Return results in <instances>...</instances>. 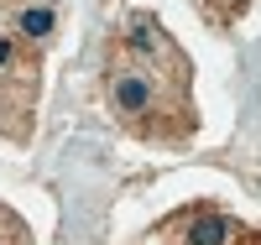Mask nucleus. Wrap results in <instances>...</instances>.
<instances>
[{
  "mask_svg": "<svg viewBox=\"0 0 261 245\" xmlns=\"http://www.w3.org/2000/svg\"><path fill=\"white\" fill-rule=\"evenodd\" d=\"M58 32L53 0H0V136L32 141L42 99V58Z\"/></svg>",
  "mask_w": 261,
  "mask_h": 245,
  "instance_id": "nucleus-2",
  "label": "nucleus"
},
{
  "mask_svg": "<svg viewBox=\"0 0 261 245\" xmlns=\"http://www.w3.org/2000/svg\"><path fill=\"white\" fill-rule=\"evenodd\" d=\"M146 245H261V230L214 204H188L172 219H162Z\"/></svg>",
  "mask_w": 261,
  "mask_h": 245,
  "instance_id": "nucleus-3",
  "label": "nucleus"
},
{
  "mask_svg": "<svg viewBox=\"0 0 261 245\" xmlns=\"http://www.w3.org/2000/svg\"><path fill=\"white\" fill-rule=\"evenodd\" d=\"M105 99L115 120L141 141L178 146L199 130L193 104V63L167 37L157 16H130L105 52Z\"/></svg>",
  "mask_w": 261,
  "mask_h": 245,
  "instance_id": "nucleus-1",
  "label": "nucleus"
},
{
  "mask_svg": "<svg viewBox=\"0 0 261 245\" xmlns=\"http://www.w3.org/2000/svg\"><path fill=\"white\" fill-rule=\"evenodd\" d=\"M0 245H37V240H32V230L21 225V214H16V209H6V204H0Z\"/></svg>",
  "mask_w": 261,
  "mask_h": 245,
  "instance_id": "nucleus-4",
  "label": "nucleus"
},
{
  "mask_svg": "<svg viewBox=\"0 0 261 245\" xmlns=\"http://www.w3.org/2000/svg\"><path fill=\"white\" fill-rule=\"evenodd\" d=\"M204 11H209V21H235L246 11V0H204Z\"/></svg>",
  "mask_w": 261,
  "mask_h": 245,
  "instance_id": "nucleus-5",
  "label": "nucleus"
}]
</instances>
